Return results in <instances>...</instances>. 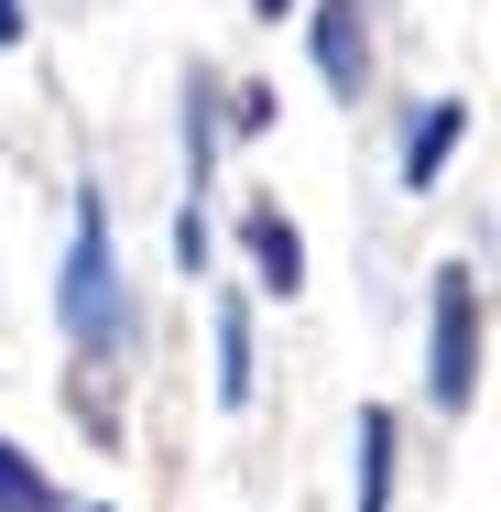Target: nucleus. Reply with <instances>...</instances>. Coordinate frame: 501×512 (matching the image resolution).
Returning a JSON list of instances; mask_svg holds the SVG:
<instances>
[{
    "label": "nucleus",
    "instance_id": "f257e3e1",
    "mask_svg": "<svg viewBox=\"0 0 501 512\" xmlns=\"http://www.w3.org/2000/svg\"><path fill=\"white\" fill-rule=\"evenodd\" d=\"M55 316H66L77 349H120V327H131V306H120V240H109V207L99 197H77V240H66Z\"/></svg>",
    "mask_w": 501,
    "mask_h": 512
},
{
    "label": "nucleus",
    "instance_id": "f03ea898",
    "mask_svg": "<svg viewBox=\"0 0 501 512\" xmlns=\"http://www.w3.org/2000/svg\"><path fill=\"white\" fill-rule=\"evenodd\" d=\"M425 404L436 414H469L480 404V284L447 262L436 273V349H425Z\"/></svg>",
    "mask_w": 501,
    "mask_h": 512
},
{
    "label": "nucleus",
    "instance_id": "7ed1b4c3",
    "mask_svg": "<svg viewBox=\"0 0 501 512\" xmlns=\"http://www.w3.org/2000/svg\"><path fill=\"white\" fill-rule=\"evenodd\" d=\"M316 77H327L338 99H360V88H371V44H360V0H316Z\"/></svg>",
    "mask_w": 501,
    "mask_h": 512
},
{
    "label": "nucleus",
    "instance_id": "20e7f679",
    "mask_svg": "<svg viewBox=\"0 0 501 512\" xmlns=\"http://www.w3.org/2000/svg\"><path fill=\"white\" fill-rule=\"evenodd\" d=\"M251 273H262V295H305V240H295V218L284 207H251Z\"/></svg>",
    "mask_w": 501,
    "mask_h": 512
},
{
    "label": "nucleus",
    "instance_id": "39448f33",
    "mask_svg": "<svg viewBox=\"0 0 501 512\" xmlns=\"http://www.w3.org/2000/svg\"><path fill=\"white\" fill-rule=\"evenodd\" d=\"M469 142V99H425L414 109V142H403V186H436V164Z\"/></svg>",
    "mask_w": 501,
    "mask_h": 512
},
{
    "label": "nucleus",
    "instance_id": "423d86ee",
    "mask_svg": "<svg viewBox=\"0 0 501 512\" xmlns=\"http://www.w3.org/2000/svg\"><path fill=\"white\" fill-rule=\"evenodd\" d=\"M360 512H393V414H360Z\"/></svg>",
    "mask_w": 501,
    "mask_h": 512
},
{
    "label": "nucleus",
    "instance_id": "0eeeda50",
    "mask_svg": "<svg viewBox=\"0 0 501 512\" xmlns=\"http://www.w3.org/2000/svg\"><path fill=\"white\" fill-rule=\"evenodd\" d=\"M218 404L229 414L251 404V316L240 306H218Z\"/></svg>",
    "mask_w": 501,
    "mask_h": 512
},
{
    "label": "nucleus",
    "instance_id": "6e6552de",
    "mask_svg": "<svg viewBox=\"0 0 501 512\" xmlns=\"http://www.w3.org/2000/svg\"><path fill=\"white\" fill-rule=\"evenodd\" d=\"M0 512H55V480H44L11 436H0Z\"/></svg>",
    "mask_w": 501,
    "mask_h": 512
},
{
    "label": "nucleus",
    "instance_id": "1a4fd4ad",
    "mask_svg": "<svg viewBox=\"0 0 501 512\" xmlns=\"http://www.w3.org/2000/svg\"><path fill=\"white\" fill-rule=\"evenodd\" d=\"M175 262H186V273H207V218H197V207L175 218Z\"/></svg>",
    "mask_w": 501,
    "mask_h": 512
},
{
    "label": "nucleus",
    "instance_id": "9d476101",
    "mask_svg": "<svg viewBox=\"0 0 501 512\" xmlns=\"http://www.w3.org/2000/svg\"><path fill=\"white\" fill-rule=\"evenodd\" d=\"M22 33H33V22H22V0H0V44H22Z\"/></svg>",
    "mask_w": 501,
    "mask_h": 512
},
{
    "label": "nucleus",
    "instance_id": "9b49d317",
    "mask_svg": "<svg viewBox=\"0 0 501 512\" xmlns=\"http://www.w3.org/2000/svg\"><path fill=\"white\" fill-rule=\"evenodd\" d=\"M251 11H262V22H284V11H295V0H251Z\"/></svg>",
    "mask_w": 501,
    "mask_h": 512
}]
</instances>
